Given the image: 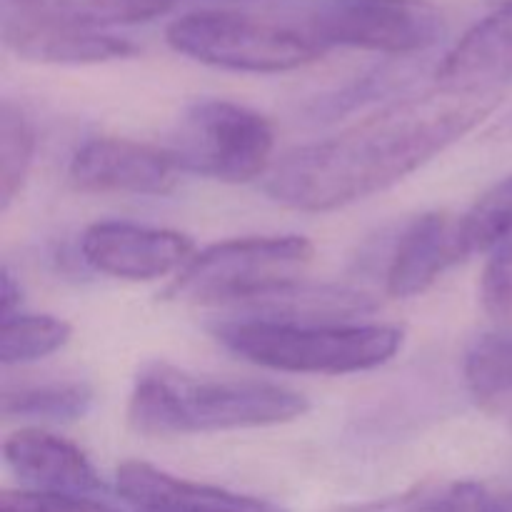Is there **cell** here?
Wrapping results in <instances>:
<instances>
[{
  "mask_svg": "<svg viewBox=\"0 0 512 512\" xmlns=\"http://www.w3.org/2000/svg\"><path fill=\"white\" fill-rule=\"evenodd\" d=\"M500 105L493 90L440 88L380 108L333 138L288 150L265 193L285 208L325 213L400 183L458 143Z\"/></svg>",
  "mask_w": 512,
  "mask_h": 512,
  "instance_id": "1",
  "label": "cell"
},
{
  "mask_svg": "<svg viewBox=\"0 0 512 512\" xmlns=\"http://www.w3.org/2000/svg\"><path fill=\"white\" fill-rule=\"evenodd\" d=\"M308 408V398L285 385L215 380L153 363L135 378L128 423L148 438H175L293 423Z\"/></svg>",
  "mask_w": 512,
  "mask_h": 512,
  "instance_id": "2",
  "label": "cell"
},
{
  "mask_svg": "<svg viewBox=\"0 0 512 512\" xmlns=\"http://www.w3.org/2000/svg\"><path fill=\"white\" fill-rule=\"evenodd\" d=\"M230 353L260 368L350 375L380 368L403 348V330L380 323H270L235 318L215 328Z\"/></svg>",
  "mask_w": 512,
  "mask_h": 512,
  "instance_id": "3",
  "label": "cell"
},
{
  "mask_svg": "<svg viewBox=\"0 0 512 512\" xmlns=\"http://www.w3.org/2000/svg\"><path fill=\"white\" fill-rule=\"evenodd\" d=\"M170 48L198 63L235 73H285L325 55L305 25L233 10H200L168 28Z\"/></svg>",
  "mask_w": 512,
  "mask_h": 512,
  "instance_id": "4",
  "label": "cell"
},
{
  "mask_svg": "<svg viewBox=\"0 0 512 512\" xmlns=\"http://www.w3.org/2000/svg\"><path fill=\"white\" fill-rule=\"evenodd\" d=\"M180 173L220 183H248L273 168V125L230 100H198L178 118L165 148Z\"/></svg>",
  "mask_w": 512,
  "mask_h": 512,
  "instance_id": "5",
  "label": "cell"
},
{
  "mask_svg": "<svg viewBox=\"0 0 512 512\" xmlns=\"http://www.w3.org/2000/svg\"><path fill=\"white\" fill-rule=\"evenodd\" d=\"M315 248L303 235H255L215 243L193 255L165 298L195 305H228L295 278Z\"/></svg>",
  "mask_w": 512,
  "mask_h": 512,
  "instance_id": "6",
  "label": "cell"
},
{
  "mask_svg": "<svg viewBox=\"0 0 512 512\" xmlns=\"http://www.w3.org/2000/svg\"><path fill=\"white\" fill-rule=\"evenodd\" d=\"M305 28L325 48L413 55L433 48L445 18L430 0H315Z\"/></svg>",
  "mask_w": 512,
  "mask_h": 512,
  "instance_id": "7",
  "label": "cell"
},
{
  "mask_svg": "<svg viewBox=\"0 0 512 512\" xmlns=\"http://www.w3.org/2000/svg\"><path fill=\"white\" fill-rule=\"evenodd\" d=\"M80 255L95 273L145 283L180 273L193 260L195 243L178 230L103 220L83 233Z\"/></svg>",
  "mask_w": 512,
  "mask_h": 512,
  "instance_id": "8",
  "label": "cell"
},
{
  "mask_svg": "<svg viewBox=\"0 0 512 512\" xmlns=\"http://www.w3.org/2000/svg\"><path fill=\"white\" fill-rule=\"evenodd\" d=\"M168 150L125 138H93L75 150L68 178L95 195H168L178 183Z\"/></svg>",
  "mask_w": 512,
  "mask_h": 512,
  "instance_id": "9",
  "label": "cell"
},
{
  "mask_svg": "<svg viewBox=\"0 0 512 512\" xmlns=\"http://www.w3.org/2000/svg\"><path fill=\"white\" fill-rule=\"evenodd\" d=\"M473 253L465 215H420L398 235L385 270V290L390 298H415Z\"/></svg>",
  "mask_w": 512,
  "mask_h": 512,
  "instance_id": "10",
  "label": "cell"
},
{
  "mask_svg": "<svg viewBox=\"0 0 512 512\" xmlns=\"http://www.w3.org/2000/svg\"><path fill=\"white\" fill-rule=\"evenodd\" d=\"M3 43L18 58L53 65L108 63L138 53L128 38L15 8H3Z\"/></svg>",
  "mask_w": 512,
  "mask_h": 512,
  "instance_id": "11",
  "label": "cell"
},
{
  "mask_svg": "<svg viewBox=\"0 0 512 512\" xmlns=\"http://www.w3.org/2000/svg\"><path fill=\"white\" fill-rule=\"evenodd\" d=\"M115 488L140 512H285L270 500L175 478L143 460L120 463Z\"/></svg>",
  "mask_w": 512,
  "mask_h": 512,
  "instance_id": "12",
  "label": "cell"
},
{
  "mask_svg": "<svg viewBox=\"0 0 512 512\" xmlns=\"http://www.w3.org/2000/svg\"><path fill=\"white\" fill-rule=\"evenodd\" d=\"M3 455L8 468L33 490L80 498H93L105 490L88 455L43 428H20L5 440Z\"/></svg>",
  "mask_w": 512,
  "mask_h": 512,
  "instance_id": "13",
  "label": "cell"
},
{
  "mask_svg": "<svg viewBox=\"0 0 512 512\" xmlns=\"http://www.w3.org/2000/svg\"><path fill=\"white\" fill-rule=\"evenodd\" d=\"M512 83V0L475 23L438 68V85L450 90H493Z\"/></svg>",
  "mask_w": 512,
  "mask_h": 512,
  "instance_id": "14",
  "label": "cell"
},
{
  "mask_svg": "<svg viewBox=\"0 0 512 512\" xmlns=\"http://www.w3.org/2000/svg\"><path fill=\"white\" fill-rule=\"evenodd\" d=\"M240 318L270 320V323H345L375 310L368 293L340 285L303 283L300 278L283 280L253 293L233 305Z\"/></svg>",
  "mask_w": 512,
  "mask_h": 512,
  "instance_id": "15",
  "label": "cell"
},
{
  "mask_svg": "<svg viewBox=\"0 0 512 512\" xmlns=\"http://www.w3.org/2000/svg\"><path fill=\"white\" fill-rule=\"evenodd\" d=\"M475 253L488 255L480 300L493 318H512V178L493 185L465 213Z\"/></svg>",
  "mask_w": 512,
  "mask_h": 512,
  "instance_id": "16",
  "label": "cell"
},
{
  "mask_svg": "<svg viewBox=\"0 0 512 512\" xmlns=\"http://www.w3.org/2000/svg\"><path fill=\"white\" fill-rule=\"evenodd\" d=\"M465 385L483 413L512 430V330L485 335L470 348Z\"/></svg>",
  "mask_w": 512,
  "mask_h": 512,
  "instance_id": "17",
  "label": "cell"
},
{
  "mask_svg": "<svg viewBox=\"0 0 512 512\" xmlns=\"http://www.w3.org/2000/svg\"><path fill=\"white\" fill-rule=\"evenodd\" d=\"M95 403L88 383L78 380H50V383L5 388L3 418L38 420V423H73L85 418Z\"/></svg>",
  "mask_w": 512,
  "mask_h": 512,
  "instance_id": "18",
  "label": "cell"
},
{
  "mask_svg": "<svg viewBox=\"0 0 512 512\" xmlns=\"http://www.w3.org/2000/svg\"><path fill=\"white\" fill-rule=\"evenodd\" d=\"M173 5V0H3V8L48 15L65 23L110 28V25L148 23Z\"/></svg>",
  "mask_w": 512,
  "mask_h": 512,
  "instance_id": "19",
  "label": "cell"
},
{
  "mask_svg": "<svg viewBox=\"0 0 512 512\" xmlns=\"http://www.w3.org/2000/svg\"><path fill=\"white\" fill-rule=\"evenodd\" d=\"M35 160V130L20 105L5 98L0 105V208L23 193Z\"/></svg>",
  "mask_w": 512,
  "mask_h": 512,
  "instance_id": "20",
  "label": "cell"
},
{
  "mask_svg": "<svg viewBox=\"0 0 512 512\" xmlns=\"http://www.w3.org/2000/svg\"><path fill=\"white\" fill-rule=\"evenodd\" d=\"M73 335L65 320L53 315H10L0 330V363L28 365L63 348Z\"/></svg>",
  "mask_w": 512,
  "mask_h": 512,
  "instance_id": "21",
  "label": "cell"
},
{
  "mask_svg": "<svg viewBox=\"0 0 512 512\" xmlns=\"http://www.w3.org/2000/svg\"><path fill=\"white\" fill-rule=\"evenodd\" d=\"M413 512H493L488 490L475 480H455L423 493Z\"/></svg>",
  "mask_w": 512,
  "mask_h": 512,
  "instance_id": "22",
  "label": "cell"
},
{
  "mask_svg": "<svg viewBox=\"0 0 512 512\" xmlns=\"http://www.w3.org/2000/svg\"><path fill=\"white\" fill-rule=\"evenodd\" d=\"M0 512H113L108 505L93 498L43 490H5L0 498Z\"/></svg>",
  "mask_w": 512,
  "mask_h": 512,
  "instance_id": "23",
  "label": "cell"
},
{
  "mask_svg": "<svg viewBox=\"0 0 512 512\" xmlns=\"http://www.w3.org/2000/svg\"><path fill=\"white\" fill-rule=\"evenodd\" d=\"M428 490V485H415L408 493L393 495V498L383 500H370V503L360 505H345V508H338L333 512H413L418 500L423 498V493Z\"/></svg>",
  "mask_w": 512,
  "mask_h": 512,
  "instance_id": "24",
  "label": "cell"
},
{
  "mask_svg": "<svg viewBox=\"0 0 512 512\" xmlns=\"http://www.w3.org/2000/svg\"><path fill=\"white\" fill-rule=\"evenodd\" d=\"M0 298H3V318H10V315H15V305L20 303V285H15L13 275H10V270L5 268L3 270V293H0Z\"/></svg>",
  "mask_w": 512,
  "mask_h": 512,
  "instance_id": "25",
  "label": "cell"
},
{
  "mask_svg": "<svg viewBox=\"0 0 512 512\" xmlns=\"http://www.w3.org/2000/svg\"><path fill=\"white\" fill-rule=\"evenodd\" d=\"M493 512H512V493H505L498 500H493Z\"/></svg>",
  "mask_w": 512,
  "mask_h": 512,
  "instance_id": "26",
  "label": "cell"
},
{
  "mask_svg": "<svg viewBox=\"0 0 512 512\" xmlns=\"http://www.w3.org/2000/svg\"><path fill=\"white\" fill-rule=\"evenodd\" d=\"M503 130H505V133H512V115H508V120H505Z\"/></svg>",
  "mask_w": 512,
  "mask_h": 512,
  "instance_id": "27",
  "label": "cell"
}]
</instances>
